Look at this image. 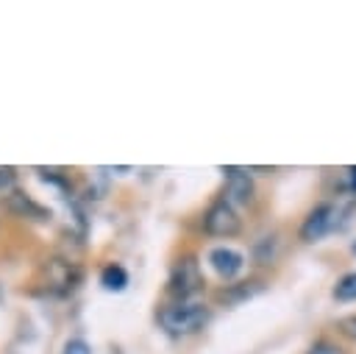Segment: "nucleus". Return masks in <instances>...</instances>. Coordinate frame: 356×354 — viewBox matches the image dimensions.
Returning a JSON list of instances; mask_svg holds the SVG:
<instances>
[{
    "instance_id": "obj_1",
    "label": "nucleus",
    "mask_w": 356,
    "mask_h": 354,
    "mask_svg": "<svg viewBox=\"0 0 356 354\" xmlns=\"http://www.w3.org/2000/svg\"><path fill=\"white\" fill-rule=\"evenodd\" d=\"M206 321H209V307H203L197 301H178L159 312V323L170 334H192V332L203 329Z\"/></svg>"
},
{
    "instance_id": "obj_2",
    "label": "nucleus",
    "mask_w": 356,
    "mask_h": 354,
    "mask_svg": "<svg viewBox=\"0 0 356 354\" xmlns=\"http://www.w3.org/2000/svg\"><path fill=\"white\" fill-rule=\"evenodd\" d=\"M200 290H203V273H200L197 259L195 256H181L170 270V293L184 301V298H192Z\"/></svg>"
},
{
    "instance_id": "obj_3",
    "label": "nucleus",
    "mask_w": 356,
    "mask_h": 354,
    "mask_svg": "<svg viewBox=\"0 0 356 354\" xmlns=\"http://www.w3.org/2000/svg\"><path fill=\"white\" fill-rule=\"evenodd\" d=\"M239 226H242L239 223V215H236V209L225 198L214 201L209 206V212L203 215V229L211 237H234L239 231Z\"/></svg>"
},
{
    "instance_id": "obj_4",
    "label": "nucleus",
    "mask_w": 356,
    "mask_h": 354,
    "mask_svg": "<svg viewBox=\"0 0 356 354\" xmlns=\"http://www.w3.org/2000/svg\"><path fill=\"white\" fill-rule=\"evenodd\" d=\"M337 206L334 203H317L309 215H306V220H303V226H300V240L303 243H314V240H320V237H325L334 226H337Z\"/></svg>"
},
{
    "instance_id": "obj_5",
    "label": "nucleus",
    "mask_w": 356,
    "mask_h": 354,
    "mask_svg": "<svg viewBox=\"0 0 356 354\" xmlns=\"http://www.w3.org/2000/svg\"><path fill=\"white\" fill-rule=\"evenodd\" d=\"M225 173V201L234 206H245L253 201V178L245 167H222Z\"/></svg>"
},
{
    "instance_id": "obj_6",
    "label": "nucleus",
    "mask_w": 356,
    "mask_h": 354,
    "mask_svg": "<svg viewBox=\"0 0 356 354\" xmlns=\"http://www.w3.org/2000/svg\"><path fill=\"white\" fill-rule=\"evenodd\" d=\"M81 282V268L67 259H50L47 262V287L56 293H72Z\"/></svg>"
},
{
    "instance_id": "obj_7",
    "label": "nucleus",
    "mask_w": 356,
    "mask_h": 354,
    "mask_svg": "<svg viewBox=\"0 0 356 354\" xmlns=\"http://www.w3.org/2000/svg\"><path fill=\"white\" fill-rule=\"evenodd\" d=\"M209 262H211V268H214L222 279H234V276L242 270L245 256H242L239 251L228 248V245H217V248L209 251Z\"/></svg>"
},
{
    "instance_id": "obj_8",
    "label": "nucleus",
    "mask_w": 356,
    "mask_h": 354,
    "mask_svg": "<svg viewBox=\"0 0 356 354\" xmlns=\"http://www.w3.org/2000/svg\"><path fill=\"white\" fill-rule=\"evenodd\" d=\"M6 203H8V209H11L14 215H19V217H33V220H47V217H50V212H47L44 206H39L31 195L17 192V190L6 198Z\"/></svg>"
},
{
    "instance_id": "obj_9",
    "label": "nucleus",
    "mask_w": 356,
    "mask_h": 354,
    "mask_svg": "<svg viewBox=\"0 0 356 354\" xmlns=\"http://www.w3.org/2000/svg\"><path fill=\"white\" fill-rule=\"evenodd\" d=\"M256 293H261V282H239V284H231L220 293V301L225 304H239V301H248L253 298Z\"/></svg>"
},
{
    "instance_id": "obj_10",
    "label": "nucleus",
    "mask_w": 356,
    "mask_h": 354,
    "mask_svg": "<svg viewBox=\"0 0 356 354\" xmlns=\"http://www.w3.org/2000/svg\"><path fill=\"white\" fill-rule=\"evenodd\" d=\"M100 284H103L106 290H111V293H120V290L128 287V270H125L122 265L111 262V265H106V268L100 270Z\"/></svg>"
},
{
    "instance_id": "obj_11",
    "label": "nucleus",
    "mask_w": 356,
    "mask_h": 354,
    "mask_svg": "<svg viewBox=\"0 0 356 354\" xmlns=\"http://www.w3.org/2000/svg\"><path fill=\"white\" fill-rule=\"evenodd\" d=\"M337 301H356V273H345L334 287Z\"/></svg>"
},
{
    "instance_id": "obj_12",
    "label": "nucleus",
    "mask_w": 356,
    "mask_h": 354,
    "mask_svg": "<svg viewBox=\"0 0 356 354\" xmlns=\"http://www.w3.org/2000/svg\"><path fill=\"white\" fill-rule=\"evenodd\" d=\"M306 354H345L337 343H331V340H317Z\"/></svg>"
},
{
    "instance_id": "obj_13",
    "label": "nucleus",
    "mask_w": 356,
    "mask_h": 354,
    "mask_svg": "<svg viewBox=\"0 0 356 354\" xmlns=\"http://www.w3.org/2000/svg\"><path fill=\"white\" fill-rule=\"evenodd\" d=\"M337 329L345 334V337H350V340H356V315H348V318H339L337 321Z\"/></svg>"
},
{
    "instance_id": "obj_14",
    "label": "nucleus",
    "mask_w": 356,
    "mask_h": 354,
    "mask_svg": "<svg viewBox=\"0 0 356 354\" xmlns=\"http://www.w3.org/2000/svg\"><path fill=\"white\" fill-rule=\"evenodd\" d=\"M14 181H17V170L8 167V164H0V192H3V190H11Z\"/></svg>"
},
{
    "instance_id": "obj_15",
    "label": "nucleus",
    "mask_w": 356,
    "mask_h": 354,
    "mask_svg": "<svg viewBox=\"0 0 356 354\" xmlns=\"http://www.w3.org/2000/svg\"><path fill=\"white\" fill-rule=\"evenodd\" d=\"M64 354H92V346H89L86 340L75 337V340H70V343L64 346Z\"/></svg>"
},
{
    "instance_id": "obj_16",
    "label": "nucleus",
    "mask_w": 356,
    "mask_h": 354,
    "mask_svg": "<svg viewBox=\"0 0 356 354\" xmlns=\"http://www.w3.org/2000/svg\"><path fill=\"white\" fill-rule=\"evenodd\" d=\"M348 187H350V190L356 192V164H353V167L348 170Z\"/></svg>"
},
{
    "instance_id": "obj_17",
    "label": "nucleus",
    "mask_w": 356,
    "mask_h": 354,
    "mask_svg": "<svg viewBox=\"0 0 356 354\" xmlns=\"http://www.w3.org/2000/svg\"><path fill=\"white\" fill-rule=\"evenodd\" d=\"M353 251H356V243H353Z\"/></svg>"
}]
</instances>
